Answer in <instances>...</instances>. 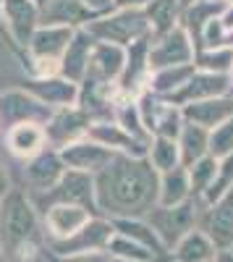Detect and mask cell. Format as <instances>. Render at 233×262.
<instances>
[{"instance_id":"484cf974","label":"cell","mask_w":233,"mask_h":262,"mask_svg":"<svg viewBox=\"0 0 233 262\" xmlns=\"http://www.w3.org/2000/svg\"><path fill=\"white\" fill-rule=\"evenodd\" d=\"M126 60H129V63H123V66H126L123 86L129 90V86L136 84L139 74L150 71V45H147V39H144V37H139V39L131 42V53H129V58H126Z\"/></svg>"},{"instance_id":"1f68e13d","label":"cell","mask_w":233,"mask_h":262,"mask_svg":"<svg viewBox=\"0 0 233 262\" xmlns=\"http://www.w3.org/2000/svg\"><path fill=\"white\" fill-rule=\"evenodd\" d=\"M194 74V66L192 63H183V66H171V69H160L152 76V90L155 92H176L178 86L186 84V79Z\"/></svg>"},{"instance_id":"e575fe53","label":"cell","mask_w":233,"mask_h":262,"mask_svg":"<svg viewBox=\"0 0 233 262\" xmlns=\"http://www.w3.org/2000/svg\"><path fill=\"white\" fill-rule=\"evenodd\" d=\"M209 155L215 160L233 155V116L209 131Z\"/></svg>"},{"instance_id":"d4e9b609","label":"cell","mask_w":233,"mask_h":262,"mask_svg":"<svg viewBox=\"0 0 233 262\" xmlns=\"http://www.w3.org/2000/svg\"><path fill=\"white\" fill-rule=\"evenodd\" d=\"M34 92L39 97V102H48V105H71L76 100V84L74 81H37L34 84Z\"/></svg>"},{"instance_id":"8d00e7d4","label":"cell","mask_w":233,"mask_h":262,"mask_svg":"<svg viewBox=\"0 0 233 262\" xmlns=\"http://www.w3.org/2000/svg\"><path fill=\"white\" fill-rule=\"evenodd\" d=\"M121 128L129 131L134 139L144 142L147 126H144V121H142V116H139V107H134V105H126V107H123V111H121Z\"/></svg>"},{"instance_id":"836d02e7","label":"cell","mask_w":233,"mask_h":262,"mask_svg":"<svg viewBox=\"0 0 233 262\" xmlns=\"http://www.w3.org/2000/svg\"><path fill=\"white\" fill-rule=\"evenodd\" d=\"M228 189H233V155L218 160L215 179H213V184L207 186V191L202 194V200H204V202H215L218 196H223Z\"/></svg>"},{"instance_id":"52a82bcc","label":"cell","mask_w":233,"mask_h":262,"mask_svg":"<svg viewBox=\"0 0 233 262\" xmlns=\"http://www.w3.org/2000/svg\"><path fill=\"white\" fill-rule=\"evenodd\" d=\"M204 233L218 252L233 249V189H228L215 202H209Z\"/></svg>"},{"instance_id":"7402d4cb","label":"cell","mask_w":233,"mask_h":262,"mask_svg":"<svg viewBox=\"0 0 233 262\" xmlns=\"http://www.w3.org/2000/svg\"><path fill=\"white\" fill-rule=\"evenodd\" d=\"M178 152H181V160L183 165H192L199 158L209 155V131L194 123H183L181 126V134H178Z\"/></svg>"},{"instance_id":"d6986e66","label":"cell","mask_w":233,"mask_h":262,"mask_svg":"<svg viewBox=\"0 0 233 262\" xmlns=\"http://www.w3.org/2000/svg\"><path fill=\"white\" fill-rule=\"evenodd\" d=\"M71 39V29L68 27H45L32 34L29 45H32V53L39 58V60H55V55H60L66 50Z\"/></svg>"},{"instance_id":"83f0119b","label":"cell","mask_w":233,"mask_h":262,"mask_svg":"<svg viewBox=\"0 0 233 262\" xmlns=\"http://www.w3.org/2000/svg\"><path fill=\"white\" fill-rule=\"evenodd\" d=\"M105 252H108L110 257H118V259H142V262H155L157 259L147 247L131 242V238H126L123 233H113L108 247H105Z\"/></svg>"},{"instance_id":"7c38bea8","label":"cell","mask_w":233,"mask_h":262,"mask_svg":"<svg viewBox=\"0 0 233 262\" xmlns=\"http://www.w3.org/2000/svg\"><path fill=\"white\" fill-rule=\"evenodd\" d=\"M48 231L55 238H68L71 233H76L84 223L89 221V210L81 207V205H71V202H58L48 207Z\"/></svg>"},{"instance_id":"7a4b0ae2","label":"cell","mask_w":233,"mask_h":262,"mask_svg":"<svg viewBox=\"0 0 233 262\" xmlns=\"http://www.w3.org/2000/svg\"><path fill=\"white\" fill-rule=\"evenodd\" d=\"M147 223L152 226V231L157 233V238L162 242L165 249H173L189 231H194L197 205L192 200H186L181 205H171V207L155 205L147 212Z\"/></svg>"},{"instance_id":"7bdbcfd3","label":"cell","mask_w":233,"mask_h":262,"mask_svg":"<svg viewBox=\"0 0 233 262\" xmlns=\"http://www.w3.org/2000/svg\"><path fill=\"white\" fill-rule=\"evenodd\" d=\"M8 191V173H6V168L0 165V196H3Z\"/></svg>"},{"instance_id":"9c48e42d","label":"cell","mask_w":233,"mask_h":262,"mask_svg":"<svg viewBox=\"0 0 233 262\" xmlns=\"http://www.w3.org/2000/svg\"><path fill=\"white\" fill-rule=\"evenodd\" d=\"M223 95H228V74L194 71L186 79V84L173 92V102H197V100L223 97Z\"/></svg>"},{"instance_id":"5bb4252c","label":"cell","mask_w":233,"mask_h":262,"mask_svg":"<svg viewBox=\"0 0 233 262\" xmlns=\"http://www.w3.org/2000/svg\"><path fill=\"white\" fill-rule=\"evenodd\" d=\"M126 55L121 50V45H110V42H102V45L92 48L89 53V63H87V74L100 79V81H110L123 71Z\"/></svg>"},{"instance_id":"f35d334b","label":"cell","mask_w":233,"mask_h":262,"mask_svg":"<svg viewBox=\"0 0 233 262\" xmlns=\"http://www.w3.org/2000/svg\"><path fill=\"white\" fill-rule=\"evenodd\" d=\"M220 21H223L225 32H233V3H230L228 8H223V16H220Z\"/></svg>"},{"instance_id":"8fae6325","label":"cell","mask_w":233,"mask_h":262,"mask_svg":"<svg viewBox=\"0 0 233 262\" xmlns=\"http://www.w3.org/2000/svg\"><path fill=\"white\" fill-rule=\"evenodd\" d=\"M113 158V149L102 147L97 142H79V144H68L60 152L63 165H68L71 170H81V173H97L100 168H105Z\"/></svg>"},{"instance_id":"b9f144b4","label":"cell","mask_w":233,"mask_h":262,"mask_svg":"<svg viewBox=\"0 0 233 262\" xmlns=\"http://www.w3.org/2000/svg\"><path fill=\"white\" fill-rule=\"evenodd\" d=\"M113 0H84V6L87 8H92V11H97V8H105V6H110Z\"/></svg>"},{"instance_id":"4316f807","label":"cell","mask_w":233,"mask_h":262,"mask_svg":"<svg viewBox=\"0 0 233 262\" xmlns=\"http://www.w3.org/2000/svg\"><path fill=\"white\" fill-rule=\"evenodd\" d=\"M150 163L157 173H165L181 163V152H178V142L168 139V137H157L155 144L150 147Z\"/></svg>"},{"instance_id":"30bf717a","label":"cell","mask_w":233,"mask_h":262,"mask_svg":"<svg viewBox=\"0 0 233 262\" xmlns=\"http://www.w3.org/2000/svg\"><path fill=\"white\" fill-rule=\"evenodd\" d=\"M181 116H183L186 123H194V126H202V128H215L233 116V97L223 95V97L186 102Z\"/></svg>"},{"instance_id":"277c9868","label":"cell","mask_w":233,"mask_h":262,"mask_svg":"<svg viewBox=\"0 0 233 262\" xmlns=\"http://www.w3.org/2000/svg\"><path fill=\"white\" fill-rule=\"evenodd\" d=\"M147 27H150V21L139 8H121L115 16L92 21L89 32L105 42H110V45H131L134 39L147 34Z\"/></svg>"},{"instance_id":"ba28073f","label":"cell","mask_w":233,"mask_h":262,"mask_svg":"<svg viewBox=\"0 0 233 262\" xmlns=\"http://www.w3.org/2000/svg\"><path fill=\"white\" fill-rule=\"evenodd\" d=\"M53 205L58 202H71V205H95V179L92 173H81V170H68L58 179L53 189H48V196Z\"/></svg>"},{"instance_id":"7dc6e473","label":"cell","mask_w":233,"mask_h":262,"mask_svg":"<svg viewBox=\"0 0 233 262\" xmlns=\"http://www.w3.org/2000/svg\"><path fill=\"white\" fill-rule=\"evenodd\" d=\"M228 3H233V0H228Z\"/></svg>"},{"instance_id":"f1b7e54d","label":"cell","mask_w":233,"mask_h":262,"mask_svg":"<svg viewBox=\"0 0 233 262\" xmlns=\"http://www.w3.org/2000/svg\"><path fill=\"white\" fill-rule=\"evenodd\" d=\"M42 139H45V134H42V128L34 126V123H18L11 137H8V144L13 152H18V155H32V152L39 149Z\"/></svg>"},{"instance_id":"ab89813d","label":"cell","mask_w":233,"mask_h":262,"mask_svg":"<svg viewBox=\"0 0 233 262\" xmlns=\"http://www.w3.org/2000/svg\"><path fill=\"white\" fill-rule=\"evenodd\" d=\"M113 3L118 8H142V6L150 3V0H113Z\"/></svg>"},{"instance_id":"44dd1931","label":"cell","mask_w":233,"mask_h":262,"mask_svg":"<svg viewBox=\"0 0 233 262\" xmlns=\"http://www.w3.org/2000/svg\"><path fill=\"white\" fill-rule=\"evenodd\" d=\"M215 247H213V242L207 238V233L204 231H189L181 242L173 247V259L176 262H209L215 257Z\"/></svg>"},{"instance_id":"f546056e","label":"cell","mask_w":233,"mask_h":262,"mask_svg":"<svg viewBox=\"0 0 233 262\" xmlns=\"http://www.w3.org/2000/svg\"><path fill=\"white\" fill-rule=\"evenodd\" d=\"M215 170H218V160H215L213 155H204V158H199L197 163L189 165L186 173H189V186H192V194L202 196V194L207 191V186L213 184Z\"/></svg>"},{"instance_id":"bcb514c9","label":"cell","mask_w":233,"mask_h":262,"mask_svg":"<svg viewBox=\"0 0 233 262\" xmlns=\"http://www.w3.org/2000/svg\"><path fill=\"white\" fill-rule=\"evenodd\" d=\"M0 262H6V249H3V244H0Z\"/></svg>"},{"instance_id":"4dcf8cb0","label":"cell","mask_w":233,"mask_h":262,"mask_svg":"<svg viewBox=\"0 0 233 262\" xmlns=\"http://www.w3.org/2000/svg\"><path fill=\"white\" fill-rule=\"evenodd\" d=\"M42 107L39 102L29 100L21 92H8L0 97V116L3 118H29V116H39Z\"/></svg>"},{"instance_id":"f6af8a7d","label":"cell","mask_w":233,"mask_h":262,"mask_svg":"<svg viewBox=\"0 0 233 262\" xmlns=\"http://www.w3.org/2000/svg\"><path fill=\"white\" fill-rule=\"evenodd\" d=\"M108 262H142V259H118V257H110Z\"/></svg>"},{"instance_id":"6da1fadb","label":"cell","mask_w":233,"mask_h":262,"mask_svg":"<svg viewBox=\"0 0 233 262\" xmlns=\"http://www.w3.org/2000/svg\"><path fill=\"white\" fill-rule=\"evenodd\" d=\"M157 170L150 160L131 155H113L97 170L95 205L115 217H139L157 205Z\"/></svg>"},{"instance_id":"74e56055","label":"cell","mask_w":233,"mask_h":262,"mask_svg":"<svg viewBox=\"0 0 233 262\" xmlns=\"http://www.w3.org/2000/svg\"><path fill=\"white\" fill-rule=\"evenodd\" d=\"M66 262H108L100 252H89V254H74V257H66Z\"/></svg>"},{"instance_id":"8992f818","label":"cell","mask_w":233,"mask_h":262,"mask_svg":"<svg viewBox=\"0 0 233 262\" xmlns=\"http://www.w3.org/2000/svg\"><path fill=\"white\" fill-rule=\"evenodd\" d=\"M194 60V45L186 29H171L160 37L155 48H150V71L171 69V66H183Z\"/></svg>"},{"instance_id":"ac0fdd59","label":"cell","mask_w":233,"mask_h":262,"mask_svg":"<svg viewBox=\"0 0 233 262\" xmlns=\"http://www.w3.org/2000/svg\"><path fill=\"white\" fill-rule=\"evenodd\" d=\"M63 74L68 76V81H76L84 76L87 71V63H89V53H92V39L87 32H79L71 34L66 50H63Z\"/></svg>"},{"instance_id":"5b68a950","label":"cell","mask_w":233,"mask_h":262,"mask_svg":"<svg viewBox=\"0 0 233 262\" xmlns=\"http://www.w3.org/2000/svg\"><path fill=\"white\" fill-rule=\"evenodd\" d=\"M115 233L113 228V221H95V217H89L87 223H84L76 233H71L68 238H58V242L53 244L55 254L60 257H74V254H89V252H100L108 247L110 236Z\"/></svg>"},{"instance_id":"e0dca14e","label":"cell","mask_w":233,"mask_h":262,"mask_svg":"<svg viewBox=\"0 0 233 262\" xmlns=\"http://www.w3.org/2000/svg\"><path fill=\"white\" fill-rule=\"evenodd\" d=\"M60 176H63V160L60 155H53V152H42L39 158H34L27 165V181L39 191L53 189Z\"/></svg>"},{"instance_id":"cb8c5ba5","label":"cell","mask_w":233,"mask_h":262,"mask_svg":"<svg viewBox=\"0 0 233 262\" xmlns=\"http://www.w3.org/2000/svg\"><path fill=\"white\" fill-rule=\"evenodd\" d=\"M178 11H181V0H150L147 3V21L162 37L165 32L176 27Z\"/></svg>"},{"instance_id":"c3c4849f","label":"cell","mask_w":233,"mask_h":262,"mask_svg":"<svg viewBox=\"0 0 233 262\" xmlns=\"http://www.w3.org/2000/svg\"><path fill=\"white\" fill-rule=\"evenodd\" d=\"M209 262H213V259H209Z\"/></svg>"},{"instance_id":"9a60e30c","label":"cell","mask_w":233,"mask_h":262,"mask_svg":"<svg viewBox=\"0 0 233 262\" xmlns=\"http://www.w3.org/2000/svg\"><path fill=\"white\" fill-rule=\"evenodd\" d=\"M89 139L108 147V149H123V155H131V158H142L144 155V147L139 139H134L129 131H123L121 126H110V123H97L89 128Z\"/></svg>"},{"instance_id":"603a6c76","label":"cell","mask_w":233,"mask_h":262,"mask_svg":"<svg viewBox=\"0 0 233 262\" xmlns=\"http://www.w3.org/2000/svg\"><path fill=\"white\" fill-rule=\"evenodd\" d=\"M92 16V8L84 6V0H48L45 3V21L50 24H79Z\"/></svg>"},{"instance_id":"d6a6232c","label":"cell","mask_w":233,"mask_h":262,"mask_svg":"<svg viewBox=\"0 0 233 262\" xmlns=\"http://www.w3.org/2000/svg\"><path fill=\"white\" fill-rule=\"evenodd\" d=\"M84 126H87V116H84V113H79V111H63L53 121V126H50V137L55 142H68V139H74L79 134Z\"/></svg>"},{"instance_id":"ee69618b","label":"cell","mask_w":233,"mask_h":262,"mask_svg":"<svg viewBox=\"0 0 233 262\" xmlns=\"http://www.w3.org/2000/svg\"><path fill=\"white\" fill-rule=\"evenodd\" d=\"M228 95L233 97V66H230V76H228Z\"/></svg>"},{"instance_id":"3957f363","label":"cell","mask_w":233,"mask_h":262,"mask_svg":"<svg viewBox=\"0 0 233 262\" xmlns=\"http://www.w3.org/2000/svg\"><path fill=\"white\" fill-rule=\"evenodd\" d=\"M0 231H3L8 244H27L37 231V215L27 194L6 191L0 196Z\"/></svg>"},{"instance_id":"d590c367","label":"cell","mask_w":233,"mask_h":262,"mask_svg":"<svg viewBox=\"0 0 233 262\" xmlns=\"http://www.w3.org/2000/svg\"><path fill=\"white\" fill-rule=\"evenodd\" d=\"M199 69L202 71H213V74H228L233 66V48H213L202 53L199 58Z\"/></svg>"},{"instance_id":"2e32d148","label":"cell","mask_w":233,"mask_h":262,"mask_svg":"<svg viewBox=\"0 0 233 262\" xmlns=\"http://www.w3.org/2000/svg\"><path fill=\"white\" fill-rule=\"evenodd\" d=\"M189 194H192V186H189V173L186 168L176 165L171 170L160 173V181H157V205H181L189 200Z\"/></svg>"},{"instance_id":"ffe728a7","label":"cell","mask_w":233,"mask_h":262,"mask_svg":"<svg viewBox=\"0 0 233 262\" xmlns=\"http://www.w3.org/2000/svg\"><path fill=\"white\" fill-rule=\"evenodd\" d=\"M113 228H115V233H123L126 238H131V242L147 247L155 257H160V254L168 252V249L162 247V242L157 238V233L152 231V226L147 223V221H139V217H115Z\"/></svg>"},{"instance_id":"60d3db41","label":"cell","mask_w":233,"mask_h":262,"mask_svg":"<svg viewBox=\"0 0 233 262\" xmlns=\"http://www.w3.org/2000/svg\"><path fill=\"white\" fill-rule=\"evenodd\" d=\"M213 262H233V249H220V252H215Z\"/></svg>"},{"instance_id":"4fadbf2b","label":"cell","mask_w":233,"mask_h":262,"mask_svg":"<svg viewBox=\"0 0 233 262\" xmlns=\"http://www.w3.org/2000/svg\"><path fill=\"white\" fill-rule=\"evenodd\" d=\"M3 3V16L8 21V29L16 37V42L27 45L34 34L37 24V8L32 0H0Z\"/></svg>"}]
</instances>
